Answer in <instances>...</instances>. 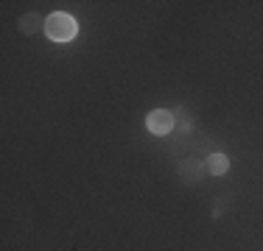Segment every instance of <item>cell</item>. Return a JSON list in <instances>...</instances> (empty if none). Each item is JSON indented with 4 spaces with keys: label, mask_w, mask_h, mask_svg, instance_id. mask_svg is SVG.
<instances>
[{
    "label": "cell",
    "mask_w": 263,
    "mask_h": 251,
    "mask_svg": "<svg viewBox=\"0 0 263 251\" xmlns=\"http://www.w3.org/2000/svg\"><path fill=\"white\" fill-rule=\"evenodd\" d=\"M45 34L53 42H70L79 34V23L65 11H53V14L45 17Z\"/></svg>",
    "instance_id": "6da1fadb"
},
{
    "label": "cell",
    "mask_w": 263,
    "mask_h": 251,
    "mask_svg": "<svg viewBox=\"0 0 263 251\" xmlns=\"http://www.w3.org/2000/svg\"><path fill=\"white\" fill-rule=\"evenodd\" d=\"M174 123H177V117H174V112H168V109H154V112L146 115V129L152 131V134H157V137H165L168 131L174 129Z\"/></svg>",
    "instance_id": "7a4b0ae2"
},
{
    "label": "cell",
    "mask_w": 263,
    "mask_h": 251,
    "mask_svg": "<svg viewBox=\"0 0 263 251\" xmlns=\"http://www.w3.org/2000/svg\"><path fill=\"white\" fill-rule=\"evenodd\" d=\"M204 173H208V165H199L196 159H185V162H179V176H182L185 181H199Z\"/></svg>",
    "instance_id": "3957f363"
},
{
    "label": "cell",
    "mask_w": 263,
    "mask_h": 251,
    "mask_svg": "<svg viewBox=\"0 0 263 251\" xmlns=\"http://www.w3.org/2000/svg\"><path fill=\"white\" fill-rule=\"evenodd\" d=\"M227 168H230V159L224 154H210L208 156V173L221 176V173H227Z\"/></svg>",
    "instance_id": "277c9868"
},
{
    "label": "cell",
    "mask_w": 263,
    "mask_h": 251,
    "mask_svg": "<svg viewBox=\"0 0 263 251\" xmlns=\"http://www.w3.org/2000/svg\"><path fill=\"white\" fill-rule=\"evenodd\" d=\"M45 28V20H42L40 14H23L20 17V31L23 34H36V28Z\"/></svg>",
    "instance_id": "5b68a950"
}]
</instances>
